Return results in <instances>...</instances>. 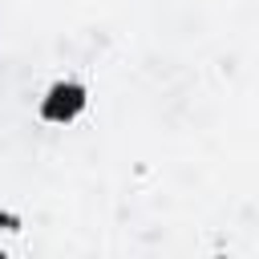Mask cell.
<instances>
[{"label": "cell", "instance_id": "obj_1", "mask_svg": "<svg viewBox=\"0 0 259 259\" xmlns=\"http://www.w3.org/2000/svg\"><path fill=\"white\" fill-rule=\"evenodd\" d=\"M81 109H85V85H77V81H57V85L40 97V117L53 121V125L73 121Z\"/></svg>", "mask_w": 259, "mask_h": 259}]
</instances>
